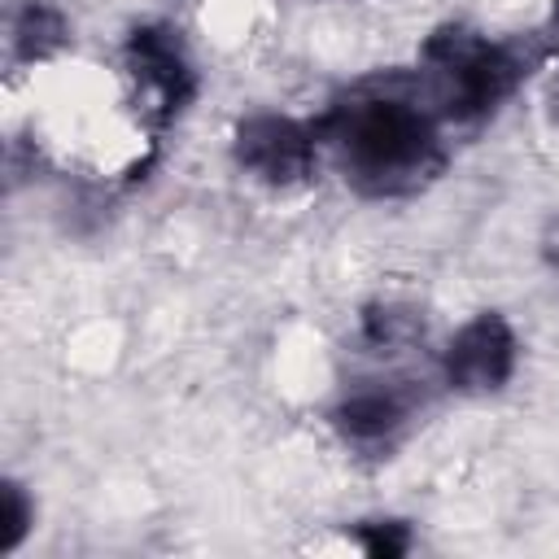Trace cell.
I'll return each instance as SVG.
<instances>
[{"instance_id":"1","label":"cell","mask_w":559,"mask_h":559,"mask_svg":"<svg viewBox=\"0 0 559 559\" xmlns=\"http://www.w3.org/2000/svg\"><path fill=\"white\" fill-rule=\"evenodd\" d=\"M319 144L332 148L341 179L367 201H402L424 192L450 162L419 70H384L349 83L310 118Z\"/></svg>"},{"instance_id":"2","label":"cell","mask_w":559,"mask_h":559,"mask_svg":"<svg viewBox=\"0 0 559 559\" xmlns=\"http://www.w3.org/2000/svg\"><path fill=\"white\" fill-rule=\"evenodd\" d=\"M546 57L533 39H489L463 22L437 26L419 48V79L450 127H480L515 96L528 70Z\"/></svg>"},{"instance_id":"3","label":"cell","mask_w":559,"mask_h":559,"mask_svg":"<svg viewBox=\"0 0 559 559\" xmlns=\"http://www.w3.org/2000/svg\"><path fill=\"white\" fill-rule=\"evenodd\" d=\"M127 79L135 87V109L144 114L148 131L162 135L197 96V66L170 22H144L127 35L122 48Z\"/></svg>"},{"instance_id":"4","label":"cell","mask_w":559,"mask_h":559,"mask_svg":"<svg viewBox=\"0 0 559 559\" xmlns=\"http://www.w3.org/2000/svg\"><path fill=\"white\" fill-rule=\"evenodd\" d=\"M319 131L293 114H245L231 131L236 166L266 188H301L319 170Z\"/></svg>"},{"instance_id":"5","label":"cell","mask_w":559,"mask_h":559,"mask_svg":"<svg viewBox=\"0 0 559 559\" xmlns=\"http://www.w3.org/2000/svg\"><path fill=\"white\" fill-rule=\"evenodd\" d=\"M424 402H428V389L415 376L358 380L332 406V428L345 437V445H354L362 454H389L411 432Z\"/></svg>"},{"instance_id":"6","label":"cell","mask_w":559,"mask_h":559,"mask_svg":"<svg viewBox=\"0 0 559 559\" xmlns=\"http://www.w3.org/2000/svg\"><path fill=\"white\" fill-rule=\"evenodd\" d=\"M515 362H520V341L507 314L476 310L441 349V380L463 397H485L511 384Z\"/></svg>"},{"instance_id":"7","label":"cell","mask_w":559,"mask_h":559,"mask_svg":"<svg viewBox=\"0 0 559 559\" xmlns=\"http://www.w3.org/2000/svg\"><path fill=\"white\" fill-rule=\"evenodd\" d=\"M70 44V22L57 0H22L9 26V61L13 66H35L57 57Z\"/></svg>"},{"instance_id":"8","label":"cell","mask_w":559,"mask_h":559,"mask_svg":"<svg viewBox=\"0 0 559 559\" xmlns=\"http://www.w3.org/2000/svg\"><path fill=\"white\" fill-rule=\"evenodd\" d=\"M358 341L371 354H402L406 345H419L424 341V319L411 306H402V301H371L362 310Z\"/></svg>"},{"instance_id":"9","label":"cell","mask_w":559,"mask_h":559,"mask_svg":"<svg viewBox=\"0 0 559 559\" xmlns=\"http://www.w3.org/2000/svg\"><path fill=\"white\" fill-rule=\"evenodd\" d=\"M35 507L17 480H0V555H13L31 533Z\"/></svg>"},{"instance_id":"10","label":"cell","mask_w":559,"mask_h":559,"mask_svg":"<svg viewBox=\"0 0 559 559\" xmlns=\"http://www.w3.org/2000/svg\"><path fill=\"white\" fill-rule=\"evenodd\" d=\"M411 524L406 520H362L354 528V546L371 559H397L411 550Z\"/></svg>"},{"instance_id":"11","label":"cell","mask_w":559,"mask_h":559,"mask_svg":"<svg viewBox=\"0 0 559 559\" xmlns=\"http://www.w3.org/2000/svg\"><path fill=\"white\" fill-rule=\"evenodd\" d=\"M546 258L559 266V218L550 223V231H546Z\"/></svg>"},{"instance_id":"12","label":"cell","mask_w":559,"mask_h":559,"mask_svg":"<svg viewBox=\"0 0 559 559\" xmlns=\"http://www.w3.org/2000/svg\"><path fill=\"white\" fill-rule=\"evenodd\" d=\"M546 105H550V118L559 122V70H555V79H550V87H546Z\"/></svg>"}]
</instances>
